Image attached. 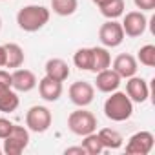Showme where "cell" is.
Masks as SVG:
<instances>
[{
  "label": "cell",
  "mask_w": 155,
  "mask_h": 155,
  "mask_svg": "<svg viewBox=\"0 0 155 155\" xmlns=\"http://www.w3.org/2000/svg\"><path fill=\"white\" fill-rule=\"evenodd\" d=\"M51 17V9H48L46 6H38V4H29L24 6L22 9H18L17 13V24L22 31L26 33H35L38 29H42Z\"/></svg>",
  "instance_id": "cell-1"
},
{
  "label": "cell",
  "mask_w": 155,
  "mask_h": 155,
  "mask_svg": "<svg viewBox=\"0 0 155 155\" xmlns=\"http://www.w3.org/2000/svg\"><path fill=\"white\" fill-rule=\"evenodd\" d=\"M104 115L113 122H124L133 115V102L126 95V91H111L104 101Z\"/></svg>",
  "instance_id": "cell-2"
},
{
  "label": "cell",
  "mask_w": 155,
  "mask_h": 155,
  "mask_svg": "<svg viewBox=\"0 0 155 155\" xmlns=\"http://www.w3.org/2000/svg\"><path fill=\"white\" fill-rule=\"evenodd\" d=\"M68 128H69L71 133L79 135V137H84L88 133L97 131V117L91 111H88L84 108H79V110H75V111L69 113Z\"/></svg>",
  "instance_id": "cell-3"
},
{
  "label": "cell",
  "mask_w": 155,
  "mask_h": 155,
  "mask_svg": "<svg viewBox=\"0 0 155 155\" xmlns=\"http://www.w3.org/2000/svg\"><path fill=\"white\" fill-rule=\"evenodd\" d=\"M20 104L18 93L11 88V73L0 69V111L13 113Z\"/></svg>",
  "instance_id": "cell-4"
},
{
  "label": "cell",
  "mask_w": 155,
  "mask_h": 155,
  "mask_svg": "<svg viewBox=\"0 0 155 155\" xmlns=\"http://www.w3.org/2000/svg\"><path fill=\"white\" fill-rule=\"evenodd\" d=\"M53 115L46 106H31L26 113V128L33 133H44L51 128Z\"/></svg>",
  "instance_id": "cell-5"
},
{
  "label": "cell",
  "mask_w": 155,
  "mask_h": 155,
  "mask_svg": "<svg viewBox=\"0 0 155 155\" xmlns=\"http://www.w3.org/2000/svg\"><path fill=\"white\" fill-rule=\"evenodd\" d=\"M29 144V130L24 126H13L11 133L4 139L2 151L6 155H20Z\"/></svg>",
  "instance_id": "cell-6"
},
{
  "label": "cell",
  "mask_w": 155,
  "mask_h": 155,
  "mask_svg": "<svg viewBox=\"0 0 155 155\" xmlns=\"http://www.w3.org/2000/svg\"><path fill=\"white\" fill-rule=\"evenodd\" d=\"M124 29L117 20H106L99 29V40L104 48H119L124 42Z\"/></svg>",
  "instance_id": "cell-7"
},
{
  "label": "cell",
  "mask_w": 155,
  "mask_h": 155,
  "mask_svg": "<svg viewBox=\"0 0 155 155\" xmlns=\"http://www.w3.org/2000/svg\"><path fill=\"white\" fill-rule=\"evenodd\" d=\"M68 95H69V101L79 106V108H86L93 102L95 99V86L86 82V81H77L69 86L68 90Z\"/></svg>",
  "instance_id": "cell-8"
},
{
  "label": "cell",
  "mask_w": 155,
  "mask_h": 155,
  "mask_svg": "<svg viewBox=\"0 0 155 155\" xmlns=\"http://www.w3.org/2000/svg\"><path fill=\"white\" fill-rule=\"evenodd\" d=\"M153 144H155L153 133L142 130V131L133 133V135L128 139L126 153H128V155H148V153L153 150Z\"/></svg>",
  "instance_id": "cell-9"
},
{
  "label": "cell",
  "mask_w": 155,
  "mask_h": 155,
  "mask_svg": "<svg viewBox=\"0 0 155 155\" xmlns=\"http://www.w3.org/2000/svg\"><path fill=\"white\" fill-rule=\"evenodd\" d=\"M120 26H122L126 37L137 38V37L144 35V31L148 28V18H146L144 11H130L124 15V20L120 22Z\"/></svg>",
  "instance_id": "cell-10"
},
{
  "label": "cell",
  "mask_w": 155,
  "mask_h": 155,
  "mask_svg": "<svg viewBox=\"0 0 155 155\" xmlns=\"http://www.w3.org/2000/svg\"><path fill=\"white\" fill-rule=\"evenodd\" d=\"M38 84L37 77L31 69H22V68H17L13 73H11V88L17 91V93H28L31 90H35Z\"/></svg>",
  "instance_id": "cell-11"
},
{
  "label": "cell",
  "mask_w": 155,
  "mask_h": 155,
  "mask_svg": "<svg viewBox=\"0 0 155 155\" xmlns=\"http://www.w3.org/2000/svg\"><path fill=\"white\" fill-rule=\"evenodd\" d=\"M126 95L130 97L131 102L142 104L150 97V86H148V82L142 79V77L133 75V77H130V79H126Z\"/></svg>",
  "instance_id": "cell-12"
},
{
  "label": "cell",
  "mask_w": 155,
  "mask_h": 155,
  "mask_svg": "<svg viewBox=\"0 0 155 155\" xmlns=\"http://www.w3.org/2000/svg\"><path fill=\"white\" fill-rule=\"evenodd\" d=\"M113 71L120 77V79H130V77L137 75V69H139V62L133 55L130 53H120L113 58V64H111Z\"/></svg>",
  "instance_id": "cell-13"
},
{
  "label": "cell",
  "mask_w": 155,
  "mask_h": 155,
  "mask_svg": "<svg viewBox=\"0 0 155 155\" xmlns=\"http://www.w3.org/2000/svg\"><path fill=\"white\" fill-rule=\"evenodd\" d=\"M97 75V79H95V88L99 90V91H102V93H111V91H115V90H119V86H120V77L111 69V68H106V69H102V71H99V73H95Z\"/></svg>",
  "instance_id": "cell-14"
},
{
  "label": "cell",
  "mask_w": 155,
  "mask_h": 155,
  "mask_svg": "<svg viewBox=\"0 0 155 155\" xmlns=\"http://www.w3.org/2000/svg\"><path fill=\"white\" fill-rule=\"evenodd\" d=\"M38 93L40 97L46 101V102H57L60 97H62V82L58 81H53L49 77H44V79L38 81Z\"/></svg>",
  "instance_id": "cell-15"
},
{
  "label": "cell",
  "mask_w": 155,
  "mask_h": 155,
  "mask_svg": "<svg viewBox=\"0 0 155 155\" xmlns=\"http://www.w3.org/2000/svg\"><path fill=\"white\" fill-rule=\"evenodd\" d=\"M44 71H46V77H49L53 81H58V82L68 81V77L71 73L69 64L64 58H49L44 66Z\"/></svg>",
  "instance_id": "cell-16"
},
{
  "label": "cell",
  "mask_w": 155,
  "mask_h": 155,
  "mask_svg": "<svg viewBox=\"0 0 155 155\" xmlns=\"http://www.w3.org/2000/svg\"><path fill=\"white\" fill-rule=\"evenodd\" d=\"M106 68H111V55L108 48L104 46H93L91 48V73H99Z\"/></svg>",
  "instance_id": "cell-17"
},
{
  "label": "cell",
  "mask_w": 155,
  "mask_h": 155,
  "mask_svg": "<svg viewBox=\"0 0 155 155\" xmlns=\"http://www.w3.org/2000/svg\"><path fill=\"white\" fill-rule=\"evenodd\" d=\"M4 48H6V68H9V69L20 68L26 60L24 49L15 42H8V44H4Z\"/></svg>",
  "instance_id": "cell-18"
},
{
  "label": "cell",
  "mask_w": 155,
  "mask_h": 155,
  "mask_svg": "<svg viewBox=\"0 0 155 155\" xmlns=\"http://www.w3.org/2000/svg\"><path fill=\"white\" fill-rule=\"evenodd\" d=\"M97 133L101 137V142H102L104 150H119L122 146V142H124L122 135L117 130H113V128H102Z\"/></svg>",
  "instance_id": "cell-19"
},
{
  "label": "cell",
  "mask_w": 155,
  "mask_h": 155,
  "mask_svg": "<svg viewBox=\"0 0 155 155\" xmlns=\"http://www.w3.org/2000/svg\"><path fill=\"white\" fill-rule=\"evenodd\" d=\"M101 9V15L108 20H117L119 17L124 15V9H126V4L124 0H106L102 6H99Z\"/></svg>",
  "instance_id": "cell-20"
},
{
  "label": "cell",
  "mask_w": 155,
  "mask_h": 155,
  "mask_svg": "<svg viewBox=\"0 0 155 155\" xmlns=\"http://www.w3.org/2000/svg\"><path fill=\"white\" fill-rule=\"evenodd\" d=\"M79 8V0H51V9L58 17H69Z\"/></svg>",
  "instance_id": "cell-21"
},
{
  "label": "cell",
  "mask_w": 155,
  "mask_h": 155,
  "mask_svg": "<svg viewBox=\"0 0 155 155\" xmlns=\"http://www.w3.org/2000/svg\"><path fill=\"white\" fill-rule=\"evenodd\" d=\"M81 146L84 148L86 155H99V153H102V151H104V146H102L101 137H99V133H97V131L84 135V140H82V144H81Z\"/></svg>",
  "instance_id": "cell-22"
},
{
  "label": "cell",
  "mask_w": 155,
  "mask_h": 155,
  "mask_svg": "<svg viewBox=\"0 0 155 155\" xmlns=\"http://www.w3.org/2000/svg\"><path fill=\"white\" fill-rule=\"evenodd\" d=\"M73 64L82 71H90L91 68V48H81L73 55Z\"/></svg>",
  "instance_id": "cell-23"
},
{
  "label": "cell",
  "mask_w": 155,
  "mask_h": 155,
  "mask_svg": "<svg viewBox=\"0 0 155 155\" xmlns=\"http://www.w3.org/2000/svg\"><path fill=\"white\" fill-rule=\"evenodd\" d=\"M137 62H140L146 68H153L155 66V46L153 44H144L137 53Z\"/></svg>",
  "instance_id": "cell-24"
},
{
  "label": "cell",
  "mask_w": 155,
  "mask_h": 155,
  "mask_svg": "<svg viewBox=\"0 0 155 155\" xmlns=\"http://www.w3.org/2000/svg\"><path fill=\"white\" fill-rule=\"evenodd\" d=\"M13 122L9 120V119H6V117H0V139H6L9 133H11V130H13Z\"/></svg>",
  "instance_id": "cell-25"
},
{
  "label": "cell",
  "mask_w": 155,
  "mask_h": 155,
  "mask_svg": "<svg viewBox=\"0 0 155 155\" xmlns=\"http://www.w3.org/2000/svg\"><path fill=\"white\" fill-rule=\"evenodd\" d=\"M133 4L139 11H153L155 9V0H133Z\"/></svg>",
  "instance_id": "cell-26"
},
{
  "label": "cell",
  "mask_w": 155,
  "mask_h": 155,
  "mask_svg": "<svg viewBox=\"0 0 155 155\" xmlns=\"http://www.w3.org/2000/svg\"><path fill=\"white\" fill-rule=\"evenodd\" d=\"M64 153L66 155H86V151H84L82 146H69V148L64 150Z\"/></svg>",
  "instance_id": "cell-27"
},
{
  "label": "cell",
  "mask_w": 155,
  "mask_h": 155,
  "mask_svg": "<svg viewBox=\"0 0 155 155\" xmlns=\"http://www.w3.org/2000/svg\"><path fill=\"white\" fill-rule=\"evenodd\" d=\"M0 68H6V48L0 46Z\"/></svg>",
  "instance_id": "cell-28"
},
{
  "label": "cell",
  "mask_w": 155,
  "mask_h": 155,
  "mask_svg": "<svg viewBox=\"0 0 155 155\" xmlns=\"http://www.w3.org/2000/svg\"><path fill=\"white\" fill-rule=\"evenodd\" d=\"M91 2H93V4H95L97 8H99V6H102V4L106 2V0H91Z\"/></svg>",
  "instance_id": "cell-29"
},
{
  "label": "cell",
  "mask_w": 155,
  "mask_h": 155,
  "mask_svg": "<svg viewBox=\"0 0 155 155\" xmlns=\"http://www.w3.org/2000/svg\"><path fill=\"white\" fill-rule=\"evenodd\" d=\"M0 29H2V18H0Z\"/></svg>",
  "instance_id": "cell-30"
},
{
  "label": "cell",
  "mask_w": 155,
  "mask_h": 155,
  "mask_svg": "<svg viewBox=\"0 0 155 155\" xmlns=\"http://www.w3.org/2000/svg\"><path fill=\"white\" fill-rule=\"evenodd\" d=\"M2 153H4V151H2V148H0V155H2Z\"/></svg>",
  "instance_id": "cell-31"
},
{
  "label": "cell",
  "mask_w": 155,
  "mask_h": 155,
  "mask_svg": "<svg viewBox=\"0 0 155 155\" xmlns=\"http://www.w3.org/2000/svg\"><path fill=\"white\" fill-rule=\"evenodd\" d=\"M0 2H6V0H0Z\"/></svg>",
  "instance_id": "cell-32"
}]
</instances>
